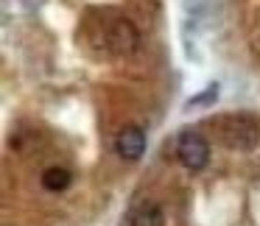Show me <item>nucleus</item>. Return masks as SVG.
Segmentation results:
<instances>
[{
	"label": "nucleus",
	"mask_w": 260,
	"mask_h": 226,
	"mask_svg": "<svg viewBox=\"0 0 260 226\" xmlns=\"http://www.w3.org/2000/svg\"><path fill=\"white\" fill-rule=\"evenodd\" d=\"M221 134H224V142L235 151H249L257 142V123H254L249 115H230L221 126Z\"/></svg>",
	"instance_id": "1"
},
{
	"label": "nucleus",
	"mask_w": 260,
	"mask_h": 226,
	"mask_svg": "<svg viewBox=\"0 0 260 226\" xmlns=\"http://www.w3.org/2000/svg\"><path fill=\"white\" fill-rule=\"evenodd\" d=\"M176 157L187 170H202L210 162V145L199 131H182L176 142Z\"/></svg>",
	"instance_id": "2"
},
{
	"label": "nucleus",
	"mask_w": 260,
	"mask_h": 226,
	"mask_svg": "<svg viewBox=\"0 0 260 226\" xmlns=\"http://www.w3.org/2000/svg\"><path fill=\"white\" fill-rule=\"evenodd\" d=\"M107 45L118 56H132L137 51V45H140V34H137L135 23H129V20H112L107 28Z\"/></svg>",
	"instance_id": "3"
},
{
	"label": "nucleus",
	"mask_w": 260,
	"mask_h": 226,
	"mask_svg": "<svg viewBox=\"0 0 260 226\" xmlns=\"http://www.w3.org/2000/svg\"><path fill=\"white\" fill-rule=\"evenodd\" d=\"M115 151H118L123 159H132V162L140 159L143 151H146V134H143V129L126 126V129L118 134V140H115Z\"/></svg>",
	"instance_id": "4"
},
{
	"label": "nucleus",
	"mask_w": 260,
	"mask_h": 226,
	"mask_svg": "<svg viewBox=\"0 0 260 226\" xmlns=\"http://www.w3.org/2000/svg\"><path fill=\"white\" fill-rule=\"evenodd\" d=\"M132 226H165V215L157 204H143L132 215Z\"/></svg>",
	"instance_id": "5"
},
{
	"label": "nucleus",
	"mask_w": 260,
	"mask_h": 226,
	"mask_svg": "<svg viewBox=\"0 0 260 226\" xmlns=\"http://www.w3.org/2000/svg\"><path fill=\"white\" fill-rule=\"evenodd\" d=\"M42 187L51 193H59V190H68L70 187V173L64 168H48L42 173Z\"/></svg>",
	"instance_id": "6"
},
{
	"label": "nucleus",
	"mask_w": 260,
	"mask_h": 226,
	"mask_svg": "<svg viewBox=\"0 0 260 226\" xmlns=\"http://www.w3.org/2000/svg\"><path fill=\"white\" fill-rule=\"evenodd\" d=\"M215 98H218V84H210L207 90L202 92V95H196V98H190V101H187V109H193V106H204V103H213Z\"/></svg>",
	"instance_id": "7"
}]
</instances>
